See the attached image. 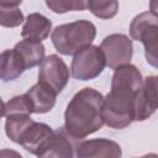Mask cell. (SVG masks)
Returning <instances> with one entry per match:
<instances>
[{"mask_svg":"<svg viewBox=\"0 0 158 158\" xmlns=\"http://www.w3.org/2000/svg\"><path fill=\"white\" fill-rule=\"evenodd\" d=\"M142 83V74L135 65L128 63L115 69L111 89L102 100L104 123L111 128L121 130L133 121L135 99Z\"/></svg>","mask_w":158,"mask_h":158,"instance_id":"6da1fadb","label":"cell"},{"mask_svg":"<svg viewBox=\"0 0 158 158\" xmlns=\"http://www.w3.org/2000/svg\"><path fill=\"white\" fill-rule=\"evenodd\" d=\"M104 96L93 88L79 90L68 104L64 112V128L75 139L99 131L104 120L101 116Z\"/></svg>","mask_w":158,"mask_h":158,"instance_id":"7a4b0ae2","label":"cell"},{"mask_svg":"<svg viewBox=\"0 0 158 158\" xmlns=\"http://www.w3.org/2000/svg\"><path fill=\"white\" fill-rule=\"evenodd\" d=\"M96 36V27L88 20H78L57 26L51 33L54 48L64 56H74L90 46Z\"/></svg>","mask_w":158,"mask_h":158,"instance_id":"3957f363","label":"cell"},{"mask_svg":"<svg viewBox=\"0 0 158 158\" xmlns=\"http://www.w3.org/2000/svg\"><path fill=\"white\" fill-rule=\"evenodd\" d=\"M130 35L135 41H139L144 46L146 60L157 67V40H158V16L152 11L141 12L135 16L130 25Z\"/></svg>","mask_w":158,"mask_h":158,"instance_id":"277c9868","label":"cell"},{"mask_svg":"<svg viewBox=\"0 0 158 158\" xmlns=\"http://www.w3.org/2000/svg\"><path fill=\"white\" fill-rule=\"evenodd\" d=\"M106 67L104 54L98 46H88L74 54L70 72L78 80H91L99 77Z\"/></svg>","mask_w":158,"mask_h":158,"instance_id":"5b68a950","label":"cell"},{"mask_svg":"<svg viewBox=\"0 0 158 158\" xmlns=\"http://www.w3.org/2000/svg\"><path fill=\"white\" fill-rule=\"evenodd\" d=\"M104 54L105 63L110 69L128 64L133 56L132 40L123 33H112L105 37L99 47Z\"/></svg>","mask_w":158,"mask_h":158,"instance_id":"8992f818","label":"cell"},{"mask_svg":"<svg viewBox=\"0 0 158 158\" xmlns=\"http://www.w3.org/2000/svg\"><path fill=\"white\" fill-rule=\"evenodd\" d=\"M69 80V69L57 54H49L42 59L38 69V81L59 94Z\"/></svg>","mask_w":158,"mask_h":158,"instance_id":"52a82bcc","label":"cell"},{"mask_svg":"<svg viewBox=\"0 0 158 158\" xmlns=\"http://www.w3.org/2000/svg\"><path fill=\"white\" fill-rule=\"evenodd\" d=\"M53 136L54 130H52L51 126L43 122L32 121V123H30V126L23 131L17 143L27 152L38 157H43L51 144Z\"/></svg>","mask_w":158,"mask_h":158,"instance_id":"ba28073f","label":"cell"},{"mask_svg":"<svg viewBox=\"0 0 158 158\" xmlns=\"http://www.w3.org/2000/svg\"><path fill=\"white\" fill-rule=\"evenodd\" d=\"M157 88L158 78L156 75H149L143 79L142 86L135 99L133 121H144L157 111Z\"/></svg>","mask_w":158,"mask_h":158,"instance_id":"9c48e42d","label":"cell"},{"mask_svg":"<svg viewBox=\"0 0 158 158\" xmlns=\"http://www.w3.org/2000/svg\"><path fill=\"white\" fill-rule=\"evenodd\" d=\"M78 158H91V157H121L122 151L118 143L107 138H94L83 141L75 147Z\"/></svg>","mask_w":158,"mask_h":158,"instance_id":"30bf717a","label":"cell"},{"mask_svg":"<svg viewBox=\"0 0 158 158\" xmlns=\"http://www.w3.org/2000/svg\"><path fill=\"white\" fill-rule=\"evenodd\" d=\"M25 94L30 102L32 114L49 112L56 104L57 94L52 89H49L48 86L43 85L40 81L35 84L33 86H31Z\"/></svg>","mask_w":158,"mask_h":158,"instance_id":"8fae6325","label":"cell"},{"mask_svg":"<svg viewBox=\"0 0 158 158\" xmlns=\"http://www.w3.org/2000/svg\"><path fill=\"white\" fill-rule=\"evenodd\" d=\"M52 30V22L38 12H32L25 19V25L21 31V36L25 40L43 41L49 36Z\"/></svg>","mask_w":158,"mask_h":158,"instance_id":"7c38bea8","label":"cell"},{"mask_svg":"<svg viewBox=\"0 0 158 158\" xmlns=\"http://www.w3.org/2000/svg\"><path fill=\"white\" fill-rule=\"evenodd\" d=\"M12 49L16 52V54L19 56L26 69L40 65V63L44 58V52H46V48L42 44V42L31 41V40L20 41L19 43L15 44Z\"/></svg>","mask_w":158,"mask_h":158,"instance_id":"4fadbf2b","label":"cell"},{"mask_svg":"<svg viewBox=\"0 0 158 158\" xmlns=\"http://www.w3.org/2000/svg\"><path fill=\"white\" fill-rule=\"evenodd\" d=\"M75 139L74 137H72L64 127L54 131V136L51 141V144L47 149V152L44 153L43 157L46 158H52V157H64V158H70L74 156V149L77 147V144H74Z\"/></svg>","mask_w":158,"mask_h":158,"instance_id":"5bb4252c","label":"cell"},{"mask_svg":"<svg viewBox=\"0 0 158 158\" xmlns=\"http://www.w3.org/2000/svg\"><path fill=\"white\" fill-rule=\"evenodd\" d=\"M25 70V65L14 49H6L0 53V79L2 81L17 79Z\"/></svg>","mask_w":158,"mask_h":158,"instance_id":"9a60e30c","label":"cell"},{"mask_svg":"<svg viewBox=\"0 0 158 158\" xmlns=\"http://www.w3.org/2000/svg\"><path fill=\"white\" fill-rule=\"evenodd\" d=\"M32 118L30 114H22V112H12L6 115L5 121V132L6 136L15 143L19 142V138L23 133V131L32 123Z\"/></svg>","mask_w":158,"mask_h":158,"instance_id":"2e32d148","label":"cell"},{"mask_svg":"<svg viewBox=\"0 0 158 158\" xmlns=\"http://www.w3.org/2000/svg\"><path fill=\"white\" fill-rule=\"evenodd\" d=\"M89 11L101 19V20H109L116 16L118 11V0H88V7Z\"/></svg>","mask_w":158,"mask_h":158,"instance_id":"e0dca14e","label":"cell"},{"mask_svg":"<svg viewBox=\"0 0 158 158\" xmlns=\"http://www.w3.org/2000/svg\"><path fill=\"white\" fill-rule=\"evenodd\" d=\"M47 7L56 14L68 11H83L88 7V0H44Z\"/></svg>","mask_w":158,"mask_h":158,"instance_id":"ac0fdd59","label":"cell"},{"mask_svg":"<svg viewBox=\"0 0 158 158\" xmlns=\"http://www.w3.org/2000/svg\"><path fill=\"white\" fill-rule=\"evenodd\" d=\"M23 21H25V16L20 9L0 6V26L17 27Z\"/></svg>","mask_w":158,"mask_h":158,"instance_id":"d6986e66","label":"cell"},{"mask_svg":"<svg viewBox=\"0 0 158 158\" xmlns=\"http://www.w3.org/2000/svg\"><path fill=\"white\" fill-rule=\"evenodd\" d=\"M5 107H6V115L12 112H22V114H30V115L32 114L26 94L14 96L5 104Z\"/></svg>","mask_w":158,"mask_h":158,"instance_id":"ffe728a7","label":"cell"},{"mask_svg":"<svg viewBox=\"0 0 158 158\" xmlns=\"http://www.w3.org/2000/svg\"><path fill=\"white\" fill-rule=\"evenodd\" d=\"M22 0H0V6L2 7H17Z\"/></svg>","mask_w":158,"mask_h":158,"instance_id":"44dd1931","label":"cell"},{"mask_svg":"<svg viewBox=\"0 0 158 158\" xmlns=\"http://www.w3.org/2000/svg\"><path fill=\"white\" fill-rule=\"evenodd\" d=\"M6 115V107H5V102L2 101V99L0 98V118L2 117V116H5Z\"/></svg>","mask_w":158,"mask_h":158,"instance_id":"7402d4cb","label":"cell"}]
</instances>
